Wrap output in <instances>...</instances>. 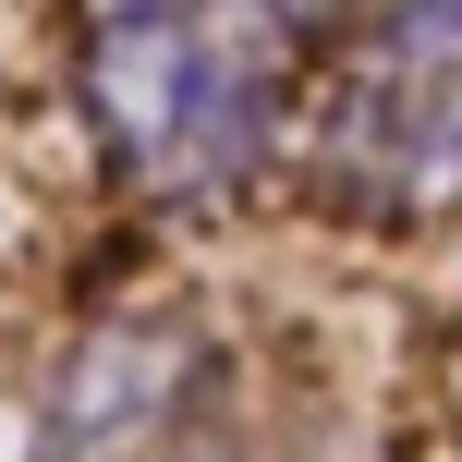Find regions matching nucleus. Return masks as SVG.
<instances>
[{"label":"nucleus","mask_w":462,"mask_h":462,"mask_svg":"<svg viewBox=\"0 0 462 462\" xmlns=\"http://www.w3.org/2000/svg\"><path fill=\"white\" fill-rule=\"evenodd\" d=\"M86 110L122 183L146 195H219L268 159L280 122V73L255 49V24L195 13V0H134L97 24L86 49Z\"/></svg>","instance_id":"obj_1"},{"label":"nucleus","mask_w":462,"mask_h":462,"mask_svg":"<svg viewBox=\"0 0 462 462\" xmlns=\"http://www.w3.org/2000/svg\"><path fill=\"white\" fill-rule=\"evenodd\" d=\"M317 183L353 219H450L462 208V0H377L365 49L328 73Z\"/></svg>","instance_id":"obj_2"},{"label":"nucleus","mask_w":462,"mask_h":462,"mask_svg":"<svg viewBox=\"0 0 462 462\" xmlns=\"http://www.w3.org/2000/svg\"><path fill=\"white\" fill-rule=\"evenodd\" d=\"M195 426V341L171 328H97L73 377L49 390L37 462H183Z\"/></svg>","instance_id":"obj_3"},{"label":"nucleus","mask_w":462,"mask_h":462,"mask_svg":"<svg viewBox=\"0 0 462 462\" xmlns=\"http://www.w3.org/2000/svg\"><path fill=\"white\" fill-rule=\"evenodd\" d=\"M280 24H341V13H365V0H268Z\"/></svg>","instance_id":"obj_4"},{"label":"nucleus","mask_w":462,"mask_h":462,"mask_svg":"<svg viewBox=\"0 0 462 462\" xmlns=\"http://www.w3.org/2000/svg\"><path fill=\"white\" fill-rule=\"evenodd\" d=\"M110 13H134V0H110Z\"/></svg>","instance_id":"obj_5"}]
</instances>
